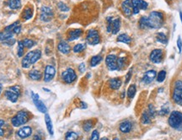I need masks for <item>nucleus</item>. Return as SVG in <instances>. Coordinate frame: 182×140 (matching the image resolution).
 <instances>
[{
  "mask_svg": "<svg viewBox=\"0 0 182 140\" xmlns=\"http://www.w3.org/2000/svg\"><path fill=\"white\" fill-rule=\"evenodd\" d=\"M137 92V87L135 85H131L127 89V96L129 98L132 99L135 96V94Z\"/></svg>",
  "mask_w": 182,
  "mask_h": 140,
  "instance_id": "nucleus-32",
  "label": "nucleus"
},
{
  "mask_svg": "<svg viewBox=\"0 0 182 140\" xmlns=\"http://www.w3.org/2000/svg\"><path fill=\"white\" fill-rule=\"evenodd\" d=\"M177 47L179 49V53H181V47H182V41L181 36L178 37V40H177Z\"/></svg>",
  "mask_w": 182,
  "mask_h": 140,
  "instance_id": "nucleus-46",
  "label": "nucleus"
},
{
  "mask_svg": "<svg viewBox=\"0 0 182 140\" xmlns=\"http://www.w3.org/2000/svg\"><path fill=\"white\" fill-rule=\"evenodd\" d=\"M1 92H2V85H0V94H1Z\"/></svg>",
  "mask_w": 182,
  "mask_h": 140,
  "instance_id": "nucleus-57",
  "label": "nucleus"
},
{
  "mask_svg": "<svg viewBox=\"0 0 182 140\" xmlns=\"http://www.w3.org/2000/svg\"><path fill=\"white\" fill-rule=\"evenodd\" d=\"M40 58H41V52L39 49L29 52L22 59L21 66L23 68H29L31 65L35 64Z\"/></svg>",
  "mask_w": 182,
  "mask_h": 140,
  "instance_id": "nucleus-2",
  "label": "nucleus"
},
{
  "mask_svg": "<svg viewBox=\"0 0 182 140\" xmlns=\"http://www.w3.org/2000/svg\"><path fill=\"white\" fill-rule=\"evenodd\" d=\"M85 44H82V43H79V44H77L75 45L73 48V51L75 53H81L83 52L84 49H85Z\"/></svg>",
  "mask_w": 182,
  "mask_h": 140,
  "instance_id": "nucleus-37",
  "label": "nucleus"
},
{
  "mask_svg": "<svg viewBox=\"0 0 182 140\" xmlns=\"http://www.w3.org/2000/svg\"><path fill=\"white\" fill-rule=\"evenodd\" d=\"M147 112L149 115V117L151 118H154L155 115H156V111H155L154 107L152 105V104H149L148 107V110H147Z\"/></svg>",
  "mask_w": 182,
  "mask_h": 140,
  "instance_id": "nucleus-39",
  "label": "nucleus"
},
{
  "mask_svg": "<svg viewBox=\"0 0 182 140\" xmlns=\"http://www.w3.org/2000/svg\"><path fill=\"white\" fill-rule=\"evenodd\" d=\"M141 122L142 124H145V125H148V124L151 123V117H149L147 111H144L143 113L142 114Z\"/></svg>",
  "mask_w": 182,
  "mask_h": 140,
  "instance_id": "nucleus-30",
  "label": "nucleus"
},
{
  "mask_svg": "<svg viewBox=\"0 0 182 140\" xmlns=\"http://www.w3.org/2000/svg\"><path fill=\"white\" fill-rule=\"evenodd\" d=\"M4 121L0 119V128H2V127L4 126Z\"/></svg>",
  "mask_w": 182,
  "mask_h": 140,
  "instance_id": "nucleus-52",
  "label": "nucleus"
},
{
  "mask_svg": "<svg viewBox=\"0 0 182 140\" xmlns=\"http://www.w3.org/2000/svg\"><path fill=\"white\" fill-rule=\"evenodd\" d=\"M180 17H181V23H182V12L181 11H180Z\"/></svg>",
  "mask_w": 182,
  "mask_h": 140,
  "instance_id": "nucleus-54",
  "label": "nucleus"
},
{
  "mask_svg": "<svg viewBox=\"0 0 182 140\" xmlns=\"http://www.w3.org/2000/svg\"><path fill=\"white\" fill-rule=\"evenodd\" d=\"M20 21H15V22L13 23V24H11V25H9V26H8L5 27V28H4V31H10V32H12L13 30L15 28V27L17 26H19V25H20Z\"/></svg>",
  "mask_w": 182,
  "mask_h": 140,
  "instance_id": "nucleus-42",
  "label": "nucleus"
},
{
  "mask_svg": "<svg viewBox=\"0 0 182 140\" xmlns=\"http://www.w3.org/2000/svg\"><path fill=\"white\" fill-rule=\"evenodd\" d=\"M45 122H46V125H47L48 133L50 134L51 136H52L54 134L53 126H52V122L51 120V117L48 114H46V116H45Z\"/></svg>",
  "mask_w": 182,
  "mask_h": 140,
  "instance_id": "nucleus-24",
  "label": "nucleus"
},
{
  "mask_svg": "<svg viewBox=\"0 0 182 140\" xmlns=\"http://www.w3.org/2000/svg\"><path fill=\"white\" fill-rule=\"evenodd\" d=\"M79 70L80 71L81 73H84V70H85V64L84 63H82L79 64Z\"/></svg>",
  "mask_w": 182,
  "mask_h": 140,
  "instance_id": "nucleus-49",
  "label": "nucleus"
},
{
  "mask_svg": "<svg viewBox=\"0 0 182 140\" xmlns=\"http://www.w3.org/2000/svg\"><path fill=\"white\" fill-rule=\"evenodd\" d=\"M119 129L122 134H128L132 129V123L130 121H124L120 124Z\"/></svg>",
  "mask_w": 182,
  "mask_h": 140,
  "instance_id": "nucleus-20",
  "label": "nucleus"
},
{
  "mask_svg": "<svg viewBox=\"0 0 182 140\" xmlns=\"http://www.w3.org/2000/svg\"><path fill=\"white\" fill-rule=\"evenodd\" d=\"M106 22H107V26L106 30L109 33H112L115 35L119 32L120 28H121V19L120 18H115L113 19V17L110 16L106 18Z\"/></svg>",
  "mask_w": 182,
  "mask_h": 140,
  "instance_id": "nucleus-5",
  "label": "nucleus"
},
{
  "mask_svg": "<svg viewBox=\"0 0 182 140\" xmlns=\"http://www.w3.org/2000/svg\"><path fill=\"white\" fill-rule=\"evenodd\" d=\"M78 139H79L78 134H76L75 132H73V131L67 132L65 135V140H78Z\"/></svg>",
  "mask_w": 182,
  "mask_h": 140,
  "instance_id": "nucleus-33",
  "label": "nucleus"
},
{
  "mask_svg": "<svg viewBox=\"0 0 182 140\" xmlns=\"http://www.w3.org/2000/svg\"><path fill=\"white\" fill-rule=\"evenodd\" d=\"M126 65V58L125 57H121L117 58V66H118V70H121Z\"/></svg>",
  "mask_w": 182,
  "mask_h": 140,
  "instance_id": "nucleus-36",
  "label": "nucleus"
},
{
  "mask_svg": "<svg viewBox=\"0 0 182 140\" xmlns=\"http://www.w3.org/2000/svg\"><path fill=\"white\" fill-rule=\"evenodd\" d=\"M109 85L110 89L112 90H118L121 85V80L119 78H114V79H111L109 81Z\"/></svg>",
  "mask_w": 182,
  "mask_h": 140,
  "instance_id": "nucleus-23",
  "label": "nucleus"
},
{
  "mask_svg": "<svg viewBox=\"0 0 182 140\" xmlns=\"http://www.w3.org/2000/svg\"><path fill=\"white\" fill-rule=\"evenodd\" d=\"M81 108L82 109H86L87 108V104L85 102H81Z\"/></svg>",
  "mask_w": 182,
  "mask_h": 140,
  "instance_id": "nucleus-51",
  "label": "nucleus"
},
{
  "mask_svg": "<svg viewBox=\"0 0 182 140\" xmlns=\"http://www.w3.org/2000/svg\"><path fill=\"white\" fill-rule=\"evenodd\" d=\"M57 49L58 51L62 53V54H68L71 51V48L70 46L68 45V43L64 41H62L58 43V46H57Z\"/></svg>",
  "mask_w": 182,
  "mask_h": 140,
  "instance_id": "nucleus-21",
  "label": "nucleus"
},
{
  "mask_svg": "<svg viewBox=\"0 0 182 140\" xmlns=\"http://www.w3.org/2000/svg\"><path fill=\"white\" fill-rule=\"evenodd\" d=\"M32 17H33V9L30 7H27L26 9H25V10L23 11L22 18L25 20H28L31 19Z\"/></svg>",
  "mask_w": 182,
  "mask_h": 140,
  "instance_id": "nucleus-27",
  "label": "nucleus"
},
{
  "mask_svg": "<svg viewBox=\"0 0 182 140\" xmlns=\"http://www.w3.org/2000/svg\"><path fill=\"white\" fill-rule=\"evenodd\" d=\"M116 41L118 42H122V43H125V44H129V43H131L132 39H131V37L128 36L127 34L123 33L117 36V40Z\"/></svg>",
  "mask_w": 182,
  "mask_h": 140,
  "instance_id": "nucleus-28",
  "label": "nucleus"
},
{
  "mask_svg": "<svg viewBox=\"0 0 182 140\" xmlns=\"http://www.w3.org/2000/svg\"><path fill=\"white\" fill-rule=\"evenodd\" d=\"M166 78V72L164 70H161L159 73L157 74V81L161 83L163 81H164Z\"/></svg>",
  "mask_w": 182,
  "mask_h": 140,
  "instance_id": "nucleus-40",
  "label": "nucleus"
},
{
  "mask_svg": "<svg viewBox=\"0 0 182 140\" xmlns=\"http://www.w3.org/2000/svg\"><path fill=\"white\" fill-rule=\"evenodd\" d=\"M29 112L26 111H20L16 114L13 118L11 119V122L13 127H20L25 124L29 121Z\"/></svg>",
  "mask_w": 182,
  "mask_h": 140,
  "instance_id": "nucleus-4",
  "label": "nucleus"
},
{
  "mask_svg": "<svg viewBox=\"0 0 182 140\" xmlns=\"http://www.w3.org/2000/svg\"><path fill=\"white\" fill-rule=\"evenodd\" d=\"M31 134H32V128L29 126H25L18 130L17 136L21 139H26L28 137H30Z\"/></svg>",
  "mask_w": 182,
  "mask_h": 140,
  "instance_id": "nucleus-17",
  "label": "nucleus"
},
{
  "mask_svg": "<svg viewBox=\"0 0 182 140\" xmlns=\"http://www.w3.org/2000/svg\"><path fill=\"white\" fill-rule=\"evenodd\" d=\"M169 1H171V0H169Z\"/></svg>",
  "mask_w": 182,
  "mask_h": 140,
  "instance_id": "nucleus-59",
  "label": "nucleus"
},
{
  "mask_svg": "<svg viewBox=\"0 0 182 140\" xmlns=\"http://www.w3.org/2000/svg\"><path fill=\"white\" fill-rule=\"evenodd\" d=\"M57 7H58L59 10H61L62 12H67V11H69V7L67 6V4H65L64 3H62V2L58 3Z\"/></svg>",
  "mask_w": 182,
  "mask_h": 140,
  "instance_id": "nucleus-43",
  "label": "nucleus"
},
{
  "mask_svg": "<svg viewBox=\"0 0 182 140\" xmlns=\"http://www.w3.org/2000/svg\"><path fill=\"white\" fill-rule=\"evenodd\" d=\"M53 11L50 7L43 6L40 9V19L43 22H49L53 18Z\"/></svg>",
  "mask_w": 182,
  "mask_h": 140,
  "instance_id": "nucleus-11",
  "label": "nucleus"
},
{
  "mask_svg": "<svg viewBox=\"0 0 182 140\" xmlns=\"http://www.w3.org/2000/svg\"><path fill=\"white\" fill-rule=\"evenodd\" d=\"M100 139V134L97 130H94L90 136V140H99Z\"/></svg>",
  "mask_w": 182,
  "mask_h": 140,
  "instance_id": "nucleus-44",
  "label": "nucleus"
},
{
  "mask_svg": "<svg viewBox=\"0 0 182 140\" xmlns=\"http://www.w3.org/2000/svg\"><path fill=\"white\" fill-rule=\"evenodd\" d=\"M4 130H3L2 128H0V137H1V136H3V135H4Z\"/></svg>",
  "mask_w": 182,
  "mask_h": 140,
  "instance_id": "nucleus-53",
  "label": "nucleus"
},
{
  "mask_svg": "<svg viewBox=\"0 0 182 140\" xmlns=\"http://www.w3.org/2000/svg\"><path fill=\"white\" fill-rule=\"evenodd\" d=\"M147 25L149 29H159L164 25V14L159 11H153L147 17Z\"/></svg>",
  "mask_w": 182,
  "mask_h": 140,
  "instance_id": "nucleus-1",
  "label": "nucleus"
},
{
  "mask_svg": "<svg viewBox=\"0 0 182 140\" xmlns=\"http://www.w3.org/2000/svg\"><path fill=\"white\" fill-rule=\"evenodd\" d=\"M8 5L11 9H19L21 8V0H8Z\"/></svg>",
  "mask_w": 182,
  "mask_h": 140,
  "instance_id": "nucleus-25",
  "label": "nucleus"
},
{
  "mask_svg": "<svg viewBox=\"0 0 182 140\" xmlns=\"http://www.w3.org/2000/svg\"><path fill=\"white\" fill-rule=\"evenodd\" d=\"M31 140H42V139H41V137H40L39 134H35Z\"/></svg>",
  "mask_w": 182,
  "mask_h": 140,
  "instance_id": "nucleus-50",
  "label": "nucleus"
},
{
  "mask_svg": "<svg viewBox=\"0 0 182 140\" xmlns=\"http://www.w3.org/2000/svg\"><path fill=\"white\" fill-rule=\"evenodd\" d=\"M23 41V43H24V45H25V47H26V48H31V47H33L36 43L34 41L30 40V39H24V40L22 41Z\"/></svg>",
  "mask_w": 182,
  "mask_h": 140,
  "instance_id": "nucleus-38",
  "label": "nucleus"
},
{
  "mask_svg": "<svg viewBox=\"0 0 182 140\" xmlns=\"http://www.w3.org/2000/svg\"><path fill=\"white\" fill-rule=\"evenodd\" d=\"M106 64L107 66L108 69L110 71H115L118 70V66H117V57L113 54L108 55L106 58Z\"/></svg>",
  "mask_w": 182,
  "mask_h": 140,
  "instance_id": "nucleus-12",
  "label": "nucleus"
},
{
  "mask_svg": "<svg viewBox=\"0 0 182 140\" xmlns=\"http://www.w3.org/2000/svg\"><path fill=\"white\" fill-rule=\"evenodd\" d=\"M150 61L154 63H160L163 60V50L162 49H154L151 52L149 55Z\"/></svg>",
  "mask_w": 182,
  "mask_h": 140,
  "instance_id": "nucleus-14",
  "label": "nucleus"
},
{
  "mask_svg": "<svg viewBox=\"0 0 182 140\" xmlns=\"http://www.w3.org/2000/svg\"><path fill=\"white\" fill-rule=\"evenodd\" d=\"M172 99L175 104L182 106V81L176 80L174 84Z\"/></svg>",
  "mask_w": 182,
  "mask_h": 140,
  "instance_id": "nucleus-6",
  "label": "nucleus"
},
{
  "mask_svg": "<svg viewBox=\"0 0 182 140\" xmlns=\"http://www.w3.org/2000/svg\"><path fill=\"white\" fill-rule=\"evenodd\" d=\"M156 41L160 42L162 44H167L168 43V38L165 36V34L163 32H159L156 35Z\"/></svg>",
  "mask_w": 182,
  "mask_h": 140,
  "instance_id": "nucleus-29",
  "label": "nucleus"
},
{
  "mask_svg": "<svg viewBox=\"0 0 182 140\" xmlns=\"http://www.w3.org/2000/svg\"><path fill=\"white\" fill-rule=\"evenodd\" d=\"M94 126L93 124V121L92 120H87L86 122H84V125H83V128L85 132H89L92 129V127Z\"/></svg>",
  "mask_w": 182,
  "mask_h": 140,
  "instance_id": "nucleus-35",
  "label": "nucleus"
},
{
  "mask_svg": "<svg viewBox=\"0 0 182 140\" xmlns=\"http://www.w3.org/2000/svg\"><path fill=\"white\" fill-rule=\"evenodd\" d=\"M20 95V87L19 85H14L10 87L5 91V96L11 102H16Z\"/></svg>",
  "mask_w": 182,
  "mask_h": 140,
  "instance_id": "nucleus-8",
  "label": "nucleus"
},
{
  "mask_svg": "<svg viewBox=\"0 0 182 140\" xmlns=\"http://www.w3.org/2000/svg\"><path fill=\"white\" fill-rule=\"evenodd\" d=\"M139 27L141 29H147L148 25H147V17L146 16H142L139 20Z\"/></svg>",
  "mask_w": 182,
  "mask_h": 140,
  "instance_id": "nucleus-41",
  "label": "nucleus"
},
{
  "mask_svg": "<svg viewBox=\"0 0 182 140\" xmlns=\"http://www.w3.org/2000/svg\"><path fill=\"white\" fill-rule=\"evenodd\" d=\"M29 77L30 79L32 80H40L41 79V73H40L39 70H36V69H33V70H30L29 72Z\"/></svg>",
  "mask_w": 182,
  "mask_h": 140,
  "instance_id": "nucleus-26",
  "label": "nucleus"
},
{
  "mask_svg": "<svg viewBox=\"0 0 182 140\" xmlns=\"http://www.w3.org/2000/svg\"><path fill=\"white\" fill-rule=\"evenodd\" d=\"M169 112V108L167 107V108H165V107H164L163 108H162L161 110L159 111V115H163V116H164V115H166V114L168 113Z\"/></svg>",
  "mask_w": 182,
  "mask_h": 140,
  "instance_id": "nucleus-47",
  "label": "nucleus"
},
{
  "mask_svg": "<svg viewBox=\"0 0 182 140\" xmlns=\"http://www.w3.org/2000/svg\"><path fill=\"white\" fill-rule=\"evenodd\" d=\"M101 61H102V57H101V55L94 56L90 59V66L91 67H95V66H97L101 63Z\"/></svg>",
  "mask_w": 182,
  "mask_h": 140,
  "instance_id": "nucleus-31",
  "label": "nucleus"
},
{
  "mask_svg": "<svg viewBox=\"0 0 182 140\" xmlns=\"http://www.w3.org/2000/svg\"><path fill=\"white\" fill-rule=\"evenodd\" d=\"M56 74V69L53 66L47 65L45 68V73H44V81L49 82L53 79Z\"/></svg>",
  "mask_w": 182,
  "mask_h": 140,
  "instance_id": "nucleus-16",
  "label": "nucleus"
},
{
  "mask_svg": "<svg viewBox=\"0 0 182 140\" xmlns=\"http://www.w3.org/2000/svg\"><path fill=\"white\" fill-rule=\"evenodd\" d=\"M25 45H24V43H23V41H19V42H18V57L19 58H21V57H23V55H24V53H25Z\"/></svg>",
  "mask_w": 182,
  "mask_h": 140,
  "instance_id": "nucleus-34",
  "label": "nucleus"
},
{
  "mask_svg": "<svg viewBox=\"0 0 182 140\" xmlns=\"http://www.w3.org/2000/svg\"><path fill=\"white\" fill-rule=\"evenodd\" d=\"M157 77V73L155 70H148L146 73H144L143 77H142V82L146 85H148L150 83H152L154 79Z\"/></svg>",
  "mask_w": 182,
  "mask_h": 140,
  "instance_id": "nucleus-18",
  "label": "nucleus"
},
{
  "mask_svg": "<svg viewBox=\"0 0 182 140\" xmlns=\"http://www.w3.org/2000/svg\"><path fill=\"white\" fill-rule=\"evenodd\" d=\"M132 5V14H137L140 10H146L148 9V4L144 0H131Z\"/></svg>",
  "mask_w": 182,
  "mask_h": 140,
  "instance_id": "nucleus-9",
  "label": "nucleus"
},
{
  "mask_svg": "<svg viewBox=\"0 0 182 140\" xmlns=\"http://www.w3.org/2000/svg\"><path fill=\"white\" fill-rule=\"evenodd\" d=\"M13 35H14V34H13V32L5 31L0 32V42L4 43V42H6L7 41L12 39L13 37Z\"/></svg>",
  "mask_w": 182,
  "mask_h": 140,
  "instance_id": "nucleus-22",
  "label": "nucleus"
},
{
  "mask_svg": "<svg viewBox=\"0 0 182 140\" xmlns=\"http://www.w3.org/2000/svg\"><path fill=\"white\" fill-rule=\"evenodd\" d=\"M113 140H119V139H118V138H115Z\"/></svg>",
  "mask_w": 182,
  "mask_h": 140,
  "instance_id": "nucleus-58",
  "label": "nucleus"
},
{
  "mask_svg": "<svg viewBox=\"0 0 182 140\" xmlns=\"http://www.w3.org/2000/svg\"><path fill=\"white\" fill-rule=\"evenodd\" d=\"M101 140H109V139H108L107 138H102Z\"/></svg>",
  "mask_w": 182,
  "mask_h": 140,
  "instance_id": "nucleus-56",
  "label": "nucleus"
},
{
  "mask_svg": "<svg viewBox=\"0 0 182 140\" xmlns=\"http://www.w3.org/2000/svg\"><path fill=\"white\" fill-rule=\"evenodd\" d=\"M132 69H130V70L128 71V73H127V75H126V80H125V84H128V82L130 81L131 78H132Z\"/></svg>",
  "mask_w": 182,
  "mask_h": 140,
  "instance_id": "nucleus-45",
  "label": "nucleus"
},
{
  "mask_svg": "<svg viewBox=\"0 0 182 140\" xmlns=\"http://www.w3.org/2000/svg\"><path fill=\"white\" fill-rule=\"evenodd\" d=\"M62 79L66 84H72L77 79V74L73 68H69L62 73Z\"/></svg>",
  "mask_w": 182,
  "mask_h": 140,
  "instance_id": "nucleus-10",
  "label": "nucleus"
},
{
  "mask_svg": "<svg viewBox=\"0 0 182 140\" xmlns=\"http://www.w3.org/2000/svg\"><path fill=\"white\" fill-rule=\"evenodd\" d=\"M20 31H21V26H20V25H19V26H17L13 29L12 32H13V34H16V35H18V34L20 33Z\"/></svg>",
  "mask_w": 182,
  "mask_h": 140,
  "instance_id": "nucleus-48",
  "label": "nucleus"
},
{
  "mask_svg": "<svg viewBox=\"0 0 182 140\" xmlns=\"http://www.w3.org/2000/svg\"><path fill=\"white\" fill-rule=\"evenodd\" d=\"M169 126L179 131H182V113L178 111L172 112L168 120Z\"/></svg>",
  "mask_w": 182,
  "mask_h": 140,
  "instance_id": "nucleus-3",
  "label": "nucleus"
},
{
  "mask_svg": "<svg viewBox=\"0 0 182 140\" xmlns=\"http://www.w3.org/2000/svg\"><path fill=\"white\" fill-rule=\"evenodd\" d=\"M31 96H32V100L34 101V104L36 107V109L40 112L41 113H47V108L45 106V104L40 100V96L38 94L31 93Z\"/></svg>",
  "mask_w": 182,
  "mask_h": 140,
  "instance_id": "nucleus-13",
  "label": "nucleus"
},
{
  "mask_svg": "<svg viewBox=\"0 0 182 140\" xmlns=\"http://www.w3.org/2000/svg\"><path fill=\"white\" fill-rule=\"evenodd\" d=\"M43 90H46V91H47V92H50V90H47V89H45V88H43Z\"/></svg>",
  "mask_w": 182,
  "mask_h": 140,
  "instance_id": "nucleus-55",
  "label": "nucleus"
},
{
  "mask_svg": "<svg viewBox=\"0 0 182 140\" xmlns=\"http://www.w3.org/2000/svg\"><path fill=\"white\" fill-rule=\"evenodd\" d=\"M86 41L89 45L95 46L98 45L101 42V36L97 30L91 29L87 32L86 36Z\"/></svg>",
  "mask_w": 182,
  "mask_h": 140,
  "instance_id": "nucleus-7",
  "label": "nucleus"
},
{
  "mask_svg": "<svg viewBox=\"0 0 182 140\" xmlns=\"http://www.w3.org/2000/svg\"><path fill=\"white\" fill-rule=\"evenodd\" d=\"M82 34H83V31L81 29L71 30L67 34V41H73L77 40L82 36Z\"/></svg>",
  "mask_w": 182,
  "mask_h": 140,
  "instance_id": "nucleus-19",
  "label": "nucleus"
},
{
  "mask_svg": "<svg viewBox=\"0 0 182 140\" xmlns=\"http://www.w3.org/2000/svg\"><path fill=\"white\" fill-rule=\"evenodd\" d=\"M121 9L125 16L130 17L132 14V5L131 0H125L121 4Z\"/></svg>",
  "mask_w": 182,
  "mask_h": 140,
  "instance_id": "nucleus-15",
  "label": "nucleus"
}]
</instances>
